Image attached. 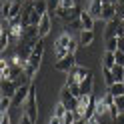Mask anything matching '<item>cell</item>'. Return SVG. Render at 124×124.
<instances>
[{
	"label": "cell",
	"mask_w": 124,
	"mask_h": 124,
	"mask_svg": "<svg viewBox=\"0 0 124 124\" xmlns=\"http://www.w3.org/2000/svg\"><path fill=\"white\" fill-rule=\"evenodd\" d=\"M42 54H44V42L40 40L34 48H32V54H30V58L26 62V66H24V74L28 76L30 80L36 76L38 72V68H40V62H42Z\"/></svg>",
	"instance_id": "cell-1"
},
{
	"label": "cell",
	"mask_w": 124,
	"mask_h": 124,
	"mask_svg": "<svg viewBox=\"0 0 124 124\" xmlns=\"http://www.w3.org/2000/svg\"><path fill=\"white\" fill-rule=\"evenodd\" d=\"M22 110H24L34 122L38 120V100H36V86H34V84H30V94H28L26 104L22 106Z\"/></svg>",
	"instance_id": "cell-2"
},
{
	"label": "cell",
	"mask_w": 124,
	"mask_h": 124,
	"mask_svg": "<svg viewBox=\"0 0 124 124\" xmlns=\"http://www.w3.org/2000/svg\"><path fill=\"white\" fill-rule=\"evenodd\" d=\"M68 74V78H66V86H72V84H80L86 76H90L92 72L88 70V68H84V66H80V64H76L70 72H66Z\"/></svg>",
	"instance_id": "cell-3"
},
{
	"label": "cell",
	"mask_w": 124,
	"mask_h": 124,
	"mask_svg": "<svg viewBox=\"0 0 124 124\" xmlns=\"http://www.w3.org/2000/svg\"><path fill=\"white\" fill-rule=\"evenodd\" d=\"M60 102L64 104L68 110H76V108H78V98L70 92V88H68L66 84H64V88L60 90Z\"/></svg>",
	"instance_id": "cell-4"
},
{
	"label": "cell",
	"mask_w": 124,
	"mask_h": 124,
	"mask_svg": "<svg viewBox=\"0 0 124 124\" xmlns=\"http://www.w3.org/2000/svg\"><path fill=\"white\" fill-rule=\"evenodd\" d=\"M72 38L68 36V34H62L56 42H54V54H56V60L60 58H64L66 54H68V44H70Z\"/></svg>",
	"instance_id": "cell-5"
},
{
	"label": "cell",
	"mask_w": 124,
	"mask_h": 124,
	"mask_svg": "<svg viewBox=\"0 0 124 124\" xmlns=\"http://www.w3.org/2000/svg\"><path fill=\"white\" fill-rule=\"evenodd\" d=\"M76 64H78V62H76V56H74V54H66L64 58H60V60L54 62V68L60 70V72H70Z\"/></svg>",
	"instance_id": "cell-6"
},
{
	"label": "cell",
	"mask_w": 124,
	"mask_h": 124,
	"mask_svg": "<svg viewBox=\"0 0 124 124\" xmlns=\"http://www.w3.org/2000/svg\"><path fill=\"white\" fill-rule=\"evenodd\" d=\"M80 8L74 6V8H56V16L62 20V22H72L76 18H80Z\"/></svg>",
	"instance_id": "cell-7"
},
{
	"label": "cell",
	"mask_w": 124,
	"mask_h": 124,
	"mask_svg": "<svg viewBox=\"0 0 124 124\" xmlns=\"http://www.w3.org/2000/svg\"><path fill=\"white\" fill-rule=\"evenodd\" d=\"M28 94H30V84L20 86L16 90V94L12 96V108H22V106L26 104V100H28Z\"/></svg>",
	"instance_id": "cell-8"
},
{
	"label": "cell",
	"mask_w": 124,
	"mask_h": 124,
	"mask_svg": "<svg viewBox=\"0 0 124 124\" xmlns=\"http://www.w3.org/2000/svg\"><path fill=\"white\" fill-rule=\"evenodd\" d=\"M18 82L16 80H10V78H2V82H0V90H2V96H14L18 90Z\"/></svg>",
	"instance_id": "cell-9"
},
{
	"label": "cell",
	"mask_w": 124,
	"mask_h": 124,
	"mask_svg": "<svg viewBox=\"0 0 124 124\" xmlns=\"http://www.w3.org/2000/svg\"><path fill=\"white\" fill-rule=\"evenodd\" d=\"M120 24H122L120 18H114V20H110V22H106V30H104L106 40H108V38H116V36H118V28H120Z\"/></svg>",
	"instance_id": "cell-10"
},
{
	"label": "cell",
	"mask_w": 124,
	"mask_h": 124,
	"mask_svg": "<svg viewBox=\"0 0 124 124\" xmlns=\"http://www.w3.org/2000/svg\"><path fill=\"white\" fill-rule=\"evenodd\" d=\"M50 30H52V18H50V14L46 12L44 16H42V20H40V24H38V32H40V38H42V40L48 36Z\"/></svg>",
	"instance_id": "cell-11"
},
{
	"label": "cell",
	"mask_w": 124,
	"mask_h": 124,
	"mask_svg": "<svg viewBox=\"0 0 124 124\" xmlns=\"http://www.w3.org/2000/svg\"><path fill=\"white\" fill-rule=\"evenodd\" d=\"M80 22H82V26H84V30H94V24H96V18L92 16V14L88 12V10H82L80 12Z\"/></svg>",
	"instance_id": "cell-12"
},
{
	"label": "cell",
	"mask_w": 124,
	"mask_h": 124,
	"mask_svg": "<svg viewBox=\"0 0 124 124\" xmlns=\"http://www.w3.org/2000/svg\"><path fill=\"white\" fill-rule=\"evenodd\" d=\"M116 18V6L114 4H104L102 6V14H100V20L102 22H110Z\"/></svg>",
	"instance_id": "cell-13"
},
{
	"label": "cell",
	"mask_w": 124,
	"mask_h": 124,
	"mask_svg": "<svg viewBox=\"0 0 124 124\" xmlns=\"http://www.w3.org/2000/svg\"><path fill=\"white\" fill-rule=\"evenodd\" d=\"M102 6H104L102 0H90V4H88V12H90L96 20H100V14H102Z\"/></svg>",
	"instance_id": "cell-14"
},
{
	"label": "cell",
	"mask_w": 124,
	"mask_h": 124,
	"mask_svg": "<svg viewBox=\"0 0 124 124\" xmlns=\"http://www.w3.org/2000/svg\"><path fill=\"white\" fill-rule=\"evenodd\" d=\"M92 86H94V78H92V74H90V76H86V78L80 82V94L82 96L92 94Z\"/></svg>",
	"instance_id": "cell-15"
},
{
	"label": "cell",
	"mask_w": 124,
	"mask_h": 124,
	"mask_svg": "<svg viewBox=\"0 0 124 124\" xmlns=\"http://www.w3.org/2000/svg\"><path fill=\"white\" fill-rule=\"evenodd\" d=\"M94 40V30H80V38H78V44L80 46H88Z\"/></svg>",
	"instance_id": "cell-16"
},
{
	"label": "cell",
	"mask_w": 124,
	"mask_h": 124,
	"mask_svg": "<svg viewBox=\"0 0 124 124\" xmlns=\"http://www.w3.org/2000/svg\"><path fill=\"white\" fill-rule=\"evenodd\" d=\"M106 112H110V104L106 102V98L102 94V98H96V114H106Z\"/></svg>",
	"instance_id": "cell-17"
},
{
	"label": "cell",
	"mask_w": 124,
	"mask_h": 124,
	"mask_svg": "<svg viewBox=\"0 0 124 124\" xmlns=\"http://www.w3.org/2000/svg\"><path fill=\"white\" fill-rule=\"evenodd\" d=\"M106 92H108V94H112L114 98H118V96H122V94H124V84H122V82H114L112 86H108V90H106Z\"/></svg>",
	"instance_id": "cell-18"
},
{
	"label": "cell",
	"mask_w": 124,
	"mask_h": 124,
	"mask_svg": "<svg viewBox=\"0 0 124 124\" xmlns=\"http://www.w3.org/2000/svg\"><path fill=\"white\" fill-rule=\"evenodd\" d=\"M102 66H104V68H114V66H116V56H114V52H108V50H106V54L102 56Z\"/></svg>",
	"instance_id": "cell-19"
},
{
	"label": "cell",
	"mask_w": 124,
	"mask_h": 124,
	"mask_svg": "<svg viewBox=\"0 0 124 124\" xmlns=\"http://www.w3.org/2000/svg\"><path fill=\"white\" fill-rule=\"evenodd\" d=\"M102 76H104V84H106V88H108V86H112V84L116 82L114 74H112V68H104V66H102Z\"/></svg>",
	"instance_id": "cell-20"
},
{
	"label": "cell",
	"mask_w": 124,
	"mask_h": 124,
	"mask_svg": "<svg viewBox=\"0 0 124 124\" xmlns=\"http://www.w3.org/2000/svg\"><path fill=\"white\" fill-rule=\"evenodd\" d=\"M34 10L40 14V16H44V14L48 12V4H46V0H34Z\"/></svg>",
	"instance_id": "cell-21"
},
{
	"label": "cell",
	"mask_w": 124,
	"mask_h": 124,
	"mask_svg": "<svg viewBox=\"0 0 124 124\" xmlns=\"http://www.w3.org/2000/svg\"><path fill=\"white\" fill-rule=\"evenodd\" d=\"M8 46H10V34L8 32H0V48H2V52H6Z\"/></svg>",
	"instance_id": "cell-22"
},
{
	"label": "cell",
	"mask_w": 124,
	"mask_h": 124,
	"mask_svg": "<svg viewBox=\"0 0 124 124\" xmlns=\"http://www.w3.org/2000/svg\"><path fill=\"white\" fill-rule=\"evenodd\" d=\"M66 112H68V108H66L64 104H62V102H58L56 106H54V116H56V118H60V120H62Z\"/></svg>",
	"instance_id": "cell-23"
},
{
	"label": "cell",
	"mask_w": 124,
	"mask_h": 124,
	"mask_svg": "<svg viewBox=\"0 0 124 124\" xmlns=\"http://www.w3.org/2000/svg\"><path fill=\"white\" fill-rule=\"evenodd\" d=\"M112 74H114V78H116V82H122V80H124V66H120V64H116V66L112 68Z\"/></svg>",
	"instance_id": "cell-24"
},
{
	"label": "cell",
	"mask_w": 124,
	"mask_h": 124,
	"mask_svg": "<svg viewBox=\"0 0 124 124\" xmlns=\"http://www.w3.org/2000/svg\"><path fill=\"white\" fill-rule=\"evenodd\" d=\"M10 106H12V98L10 96H2V98H0V110H2V112H6Z\"/></svg>",
	"instance_id": "cell-25"
},
{
	"label": "cell",
	"mask_w": 124,
	"mask_h": 124,
	"mask_svg": "<svg viewBox=\"0 0 124 124\" xmlns=\"http://www.w3.org/2000/svg\"><path fill=\"white\" fill-rule=\"evenodd\" d=\"M76 122V114H74V110H68L66 114H64V118H62V124H74Z\"/></svg>",
	"instance_id": "cell-26"
},
{
	"label": "cell",
	"mask_w": 124,
	"mask_h": 124,
	"mask_svg": "<svg viewBox=\"0 0 124 124\" xmlns=\"http://www.w3.org/2000/svg\"><path fill=\"white\" fill-rule=\"evenodd\" d=\"M106 50L108 52H116L118 50V40H116V38H108L106 40Z\"/></svg>",
	"instance_id": "cell-27"
},
{
	"label": "cell",
	"mask_w": 124,
	"mask_h": 124,
	"mask_svg": "<svg viewBox=\"0 0 124 124\" xmlns=\"http://www.w3.org/2000/svg\"><path fill=\"white\" fill-rule=\"evenodd\" d=\"M10 10H12V2L6 0V2L2 4V18H8L10 20Z\"/></svg>",
	"instance_id": "cell-28"
},
{
	"label": "cell",
	"mask_w": 124,
	"mask_h": 124,
	"mask_svg": "<svg viewBox=\"0 0 124 124\" xmlns=\"http://www.w3.org/2000/svg\"><path fill=\"white\" fill-rule=\"evenodd\" d=\"M114 6H116V18L124 20V0H118Z\"/></svg>",
	"instance_id": "cell-29"
},
{
	"label": "cell",
	"mask_w": 124,
	"mask_h": 124,
	"mask_svg": "<svg viewBox=\"0 0 124 124\" xmlns=\"http://www.w3.org/2000/svg\"><path fill=\"white\" fill-rule=\"evenodd\" d=\"M48 4V12H56V8L60 6V0H46Z\"/></svg>",
	"instance_id": "cell-30"
},
{
	"label": "cell",
	"mask_w": 124,
	"mask_h": 124,
	"mask_svg": "<svg viewBox=\"0 0 124 124\" xmlns=\"http://www.w3.org/2000/svg\"><path fill=\"white\" fill-rule=\"evenodd\" d=\"M74 6H76V0H60L58 8H74Z\"/></svg>",
	"instance_id": "cell-31"
},
{
	"label": "cell",
	"mask_w": 124,
	"mask_h": 124,
	"mask_svg": "<svg viewBox=\"0 0 124 124\" xmlns=\"http://www.w3.org/2000/svg\"><path fill=\"white\" fill-rule=\"evenodd\" d=\"M18 124H36V122L30 118V116H28L24 110H22V116H20V122H18Z\"/></svg>",
	"instance_id": "cell-32"
},
{
	"label": "cell",
	"mask_w": 124,
	"mask_h": 124,
	"mask_svg": "<svg viewBox=\"0 0 124 124\" xmlns=\"http://www.w3.org/2000/svg\"><path fill=\"white\" fill-rule=\"evenodd\" d=\"M114 56H116V64L124 66V52H122V50H116V52H114Z\"/></svg>",
	"instance_id": "cell-33"
},
{
	"label": "cell",
	"mask_w": 124,
	"mask_h": 124,
	"mask_svg": "<svg viewBox=\"0 0 124 124\" xmlns=\"http://www.w3.org/2000/svg\"><path fill=\"white\" fill-rule=\"evenodd\" d=\"M78 46H80V44H78V40H74V38H72V40H70V44H68V54H74Z\"/></svg>",
	"instance_id": "cell-34"
},
{
	"label": "cell",
	"mask_w": 124,
	"mask_h": 124,
	"mask_svg": "<svg viewBox=\"0 0 124 124\" xmlns=\"http://www.w3.org/2000/svg\"><path fill=\"white\" fill-rule=\"evenodd\" d=\"M114 104L118 106V110H120V112H124V94L118 96V98H114Z\"/></svg>",
	"instance_id": "cell-35"
},
{
	"label": "cell",
	"mask_w": 124,
	"mask_h": 124,
	"mask_svg": "<svg viewBox=\"0 0 124 124\" xmlns=\"http://www.w3.org/2000/svg\"><path fill=\"white\" fill-rule=\"evenodd\" d=\"M0 124H10V114H8V112H2V114H0Z\"/></svg>",
	"instance_id": "cell-36"
},
{
	"label": "cell",
	"mask_w": 124,
	"mask_h": 124,
	"mask_svg": "<svg viewBox=\"0 0 124 124\" xmlns=\"http://www.w3.org/2000/svg\"><path fill=\"white\" fill-rule=\"evenodd\" d=\"M112 124H124V112H120L118 116H116V118L112 120Z\"/></svg>",
	"instance_id": "cell-37"
},
{
	"label": "cell",
	"mask_w": 124,
	"mask_h": 124,
	"mask_svg": "<svg viewBox=\"0 0 124 124\" xmlns=\"http://www.w3.org/2000/svg\"><path fill=\"white\" fill-rule=\"evenodd\" d=\"M88 124H102V120H100V114H96V116H92V118L88 120Z\"/></svg>",
	"instance_id": "cell-38"
},
{
	"label": "cell",
	"mask_w": 124,
	"mask_h": 124,
	"mask_svg": "<svg viewBox=\"0 0 124 124\" xmlns=\"http://www.w3.org/2000/svg\"><path fill=\"white\" fill-rule=\"evenodd\" d=\"M116 40H118V50H122V52H124V36H118Z\"/></svg>",
	"instance_id": "cell-39"
},
{
	"label": "cell",
	"mask_w": 124,
	"mask_h": 124,
	"mask_svg": "<svg viewBox=\"0 0 124 124\" xmlns=\"http://www.w3.org/2000/svg\"><path fill=\"white\" fill-rule=\"evenodd\" d=\"M74 124H88V120H86V118H76Z\"/></svg>",
	"instance_id": "cell-40"
},
{
	"label": "cell",
	"mask_w": 124,
	"mask_h": 124,
	"mask_svg": "<svg viewBox=\"0 0 124 124\" xmlns=\"http://www.w3.org/2000/svg\"><path fill=\"white\" fill-rule=\"evenodd\" d=\"M102 2H104V4H116L118 0H102Z\"/></svg>",
	"instance_id": "cell-41"
},
{
	"label": "cell",
	"mask_w": 124,
	"mask_h": 124,
	"mask_svg": "<svg viewBox=\"0 0 124 124\" xmlns=\"http://www.w3.org/2000/svg\"><path fill=\"white\" fill-rule=\"evenodd\" d=\"M122 84H124V80H122Z\"/></svg>",
	"instance_id": "cell-42"
}]
</instances>
